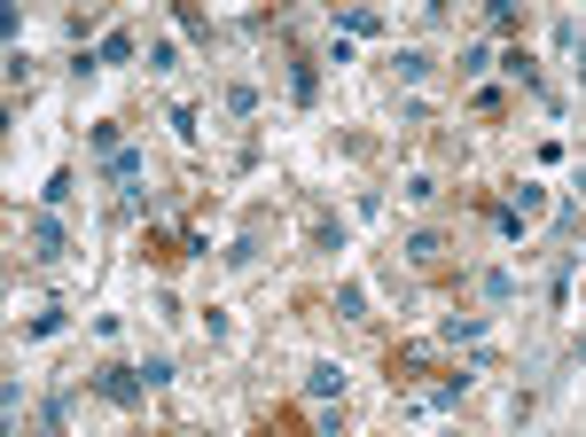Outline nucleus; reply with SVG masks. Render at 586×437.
<instances>
[{"label": "nucleus", "instance_id": "1", "mask_svg": "<svg viewBox=\"0 0 586 437\" xmlns=\"http://www.w3.org/2000/svg\"><path fill=\"white\" fill-rule=\"evenodd\" d=\"M87 391H95V398H110V406H141V398H149V375L110 360V368H95V375H87Z\"/></svg>", "mask_w": 586, "mask_h": 437}, {"label": "nucleus", "instance_id": "2", "mask_svg": "<svg viewBox=\"0 0 586 437\" xmlns=\"http://www.w3.org/2000/svg\"><path fill=\"white\" fill-rule=\"evenodd\" d=\"M305 398H313V406L345 398V368H337V360H313V368H305Z\"/></svg>", "mask_w": 586, "mask_h": 437}, {"label": "nucleus", "instance_id": "3", "mask_svg": "<svg viewBox=\"0 0 586 437\" xmlns=\"http://www.w3.org/2000/svg\"><path fill=\"white\" fill-rule=\"evenodd\" d=\"M24 242H32V258H63V219H55V211H40Z\"/></svg>", "mask_w": 586, "mask_h": 437}, {"label": "nucleus", "instance_id": "4", "mask_svg": "<svg viewBox=\"0 0 586 437\" xmlns=\"http://www.w3.org/2000/svg\"><path fill=\"white\" fill-rule=\"evenodd\" d=\"M110 63H133V32H110V40L95 47V70H110Z\"/></svg>", "mask_w": 586, "mask_h": 437}, {"label": "nucleus", "instance_id": "5", "mask_svg": "<svg viewBox=\"0 0 586 437\" xmlns=\"http://www.w3.org/2000/svg\"><path fill=\"white\" fill-rule=\"evenodd\" d=\"M391 70L414 86V78H431V55H423V47H399V55H391Z\"/></svg>", "mask_w": 586, "mask_h": 437}, {"label": "nucleus", "instance_id": "6", "mask_svg": "<svg viewBox=\"0 0 586 437\" xmlns=\"http://www.w3.org/2000/svg\"><path fill=\"white\" fill-rule=\"evenodd\" d=\"M110 181H118V188L141 181V149H118V156H110Z\"/></svg>", "mask_w": 586, "mask_h": 437}, {"label": "nucleus", "instance_id": "7", "mask_svg": "<svg viewBox=\"0 0 586 437\" xmlns=\"http://www.w3.org/2000/svg\"><path fill=\"white\" fill-rule=\"evenodd\" d=\"M438 250H446V234H414V242H406L414 266H438Z\"/></svg>", "mask_w": 586, "mask_h": 437}, {"label": "nucleus", "instance_id": "8", "mask_svg": "<svg viewBox=\"0 0 586 437\" xmlns=\"http://www.w3.org/2000/svg\"><path fill=\"white\" fill-rule=\"evenodd\" d=\"M337 24H345V32H352V40H368V32H383V17H376V9H345V17H337Z\"/></svg>", "mask_w": 586, "mask_h": 437}, {"label": "nucleus", "instance_id": "9", "mask_svg": "<svg viewBox=\"0 0 586 437\" xmlns=\"http://www.w3.org/2000/svg\"><path fill=\"white\" fill-rule=\"evenodd\" d=\"M337 313H345V320H368V289L345 282V289H337Z\"/></svg>", "mask_w": 586, "mask_h": 437}, {"label": "nucleus", "instance_id": "10", "mask_svg": "<svg viewBox=\"0 0 586 437\" xmlns=\"http://www.w3.org/2000/svg\"><path fill=\"white\" fill-rule=\"evenodd\" d=\"M63 422H70V391H55V398L40 406V429H63Z\"/></svg>", "mask_w": 586, "mask_h": 437}, {"label": "nucleus", "instance_id": "11", "mask_svg": "<svg viewBox=\"0 0 586 437\" xmlns=\"http://www.w3.org/2000/svg\"><path fill=\"white\" fill-rule=\"evenodd\" d=\"M492 70V47H462V78H485Z\"/></svg>", "mask_w": 586, "mask_h": 437}, {"label": "nucleus", "instance_id": "12", "mask_svg": "<svg viewBox=\"0 0 586 437\" xmlns=\"http://www.w3.org/2000/svg\"><path fill=\"white\" fill-rule=\"evenodd\" d=\"M55 328H63V305H47V313H32V320H24V336H55Z\"/></svg>", "mask_w": 586, "mask_h": 437}, {"label": "nucleus", "instance_id": "13", "mask_svg": "<svg viewBox=\"0 0 586 437\" xmlns=\"http://www.w3.org/2000/svg\"><path fill=\"white\" fill-rule=\"evenodd\" d=\"M259 437H297V422H274V429H259Z\"/></svg>", "mask_w": 586, "mask_h": 437}, {"label": "nucleus", "instance_id": "14", "mask_svg": "<svg viewBox=\"0 0 586 437\" xmlns=\"http://www.w3.org/2000/svg\"><path fill=\"white\" fill-rule=\"evenodd\" d=\"M578 360H586V336H578Z\"/></svg>", "mask_w": 586, "mask_h": 437}, {"label": "nucleus", "instance_id": "15", "mask_svg": "<svg viewBox=\"0 0 586 437\" xmlns=\"http://www.w3.org/2000/svg\"><path fill=\"white\" fill-rule=\"evenodd\" d=\"M578 78H586V63H578Z\"/></svg>", "mask_w": 586, "mask_h": 437}]
</instances>
